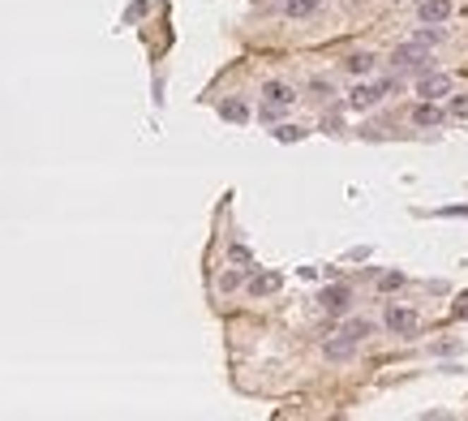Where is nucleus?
<instances>
[{
    "instance_id": "7",
    "label": "nucleus",
    "mask_w": 468,
    "mask_h": 421,
    "mask_svg": "<svg viewBox=\"0 0 468 421\" xmlns=\"http://www.w3.org/2000/svg\"><path fill=\"white\" fill-rule=\"evenodd\" d=\"M352 352H356V340H348L344 331H340L335 340H327V344H323V357H327V361H348Z\"/></svg>"
},
{
    "instance_id": "21",
    "label": "nucleus",
    "mask_w": 468,
    "mask_h": 421,
    "mask_svg": "<svg viewBox=\"0 0 468 421\" xmlns=\"http://www.w3.org/2000/svg\"><path fill=\"white\" fill-rule=\"evenodd\" d=\"M455 314H460V319H468V305H460V309H455Z\"/></svg>"
},
{
    "instance_id": "17",
    "label": "nucleus",
    "mask_w": 468,
    "mask_h": 421,
    "mask_svg": "<svg viewBox=\"0 0 468 421\" xmlns=\"http://www.w3.org/2000/svg\"><path fill=\"white\" fill-rule=\"evenodd\" d=\"M236 284H241V275H236V271H224V275H220V288H224V292H232Z\"/></svg>"
},
{
    "instance_id": "12",
    "label": "nucleus",
    "mask_w": 468,
    "mask_h": 421,
    "mask_svg": "<svg viewBox=\"0 0 468 421\" xmlns=\"http://www.w3.org/2000/svg\"><path fill=\"white\" fill-rule=\"evenodd\" d=\"M220 117H224V121H249V108H245L241 99H224V103H220Z\"/></svg>"
},
{
    "instance_id": "20",
    "label": "nucleus",
    "mask_w": 468,
    "mask_h": 421,
    "mask_svg": "<svg viewBox=\"0 0 468 421\" xmlns=\"http://www.w3.org/2000/svg\"><path fill=\"white\" fill-rule=\"evenodd\" d=\"M443 215H468V206H447Z\"/></svg>"
},
{
    "instance_id": "1",
    "label": "nucleus",
    "mask_w": 468,
    "mask_h": 421,
    "mask_svg": "<svg viewBox=\"0 0 468 421\" xmlns=\"http://www.w3.org/2000/svg\"><path fill=\"white\" fill-rule=\"evenodd\" d=\"M391 65H395V73H430L434 69V61H430V52H426V43H404V47H395V57H391Z\"/></svg>"
},
{
    "instance_id": "14",
    "label": "nucleus",
    "mask_w": 468,
    "mask_h": 421,
    "mask_svg": "<svg viewBox=\"0 0 468 421\" xmlns=\"http://www.w3.org/2000/svg\"><path fill=\"white\" fill-rule=\"evenodd\" d=\"M378 284H383V292H391V288H400V284H404V275H400V271H387Z\"/></svg>"
},
{
    "instance_id": "19",
    "label": "nucleus",
    "mask_w": 468,
    "mask_h": 421,
    "mask_svg": "<svg viewBox=\"0 0 468 421\" xmlns=\"http://www.w3.org/2000/svg\"><path fill=\"white\" fill-rule=\"evenodd\" d=\"M451 112H455V117H468V99H464V95L451 99Z\"/></svg>"
},
{
    "instance_id": "6",
    "label": "nucleus",
    "mask_w": 468,
    "mask_h": 421,
    "mask_svg": "<svg viewBox=\"0 0 468 421\" xmlns=\"http://www.w3.org/2000/svg\"><path fill=\"white\" fill-rule=\"evenodd\" d=\"M447 90H451V78H447V73H434V69L421 73V99H443Z\"/></svg>"
},
{
    "instance_id": "15",
    "label": "nucleus",
    "mask_w": 468,
    "mask_h": 421,
    "mask_svg": "<svg viewBox=\"0 0 468 421\" xmlns=\"http://www.w3.org/2000/svg\"><path fill=\"white\" fill-rule=\"evenodd\" d=\"M438 39H443V30H430V26H426V30H417V43H426V47H430V43H438Z\"/></svg>"
},
{
    "instance_id": "4",
    "label": "nucleus",
    "mask_w": 468,
    "mask_h": 421,
    "mask_svg": "<svg viewBox=\"0 0 468 421\" xmlns=\"http://www.w3.org/2000/svg\"><path fill=\"white\" fill-rule=\"evenodd\" d=\"M318 305H323L327 314H344V309L352 305V288H344V284H331V288H323Z\"/></svg>"
},
{
    "instance_id": "5",
    "label": "nucleus",
    "mask_w": 468,
    "mask_h": 421,
    "mask_svg": "<svg viewBox=\"0 0 468 421\" xmlns=\"http://www.w3.org/2000/svg\"><path fill=\"white\" fill-rule=\"evenodd\" d=\"M280 288H284V275H280V271H263V275L249 280V297H271V292H280Z\"/></svg>"
},
{
    "instance_id": "9",
    "label": "nucleus",
    "mask_w": 468,
    "mask_h": 421,
    "mask_svg": "<svg viewBox=\"0 0 468 421\" xmlns=\"http://www.w3.org/2000/svg\"><path fill=\"white\" fill-rule=\"evenodd\" d=\"M451 18V0H421V22L426 26H438Z\"/></svg>"
},
{
    "instance_id": "3",
    "label": "nucleus",
    "mask_w": 468,
    "mask_h": 421,
    "mask_svg": "<svg viewBox=\"0 0 468 421\" xmlns=\"http://www.w3.org/2000/svg\"><path fill=\"white\" fill-rule=\"evenodd\" d=\"M292 103H296V90H292L288 82H267V103H263V112H267V117L292 108Z\"/></svg>"
},
{
    "instance_id": "8",
    "label": "nucleus",
    "mask_w": 468,
    "mask_h": 421,
    "mask_svg": "<svg viewBox=\"0 0 468 421\" xmlns=\"http://www.w3.org/2000/svg\"><path fill=\"white\" fill-rule=\"evenodd\" d=\"M284 18H292V22H301V18H314L318 9H323V0H284Z\"/></svg>"
},
{
    "instance_id": "16",
    "label": "nucleus",
    "mask_w": 468,
    "mask_h": 421,
    "mask_svg": "<svg viewBox=\"0 0 468 421\" xmlns=\"http://www.w3.org/2000/svg\"><path fill=\"white\" fill-rule=\"evenodd\" d=\"M305 129H296V125H284V129H275V138H284V142H296Z\"/></svg>"
},
{
    "instance_id": "13",
    "label": "nucleus",
    "mask_w": 468,
    "mask_h": 421,
    "mask_svg": "<svg viewBox=\"0 0 468 421\" xmlns=\"http://www.w3.org/2000/svg\"><path fill=\"white\" fill-rule=\"evenodd\" d=\"M344 336L361 344V340H366V336H374V323H366V319H352V323H344Z\"/></svg>"
},
{
    "instance_id": "2",
    "label": "nucleus",
    "mask_w": 468,
    "mask_h": 421,
    "mask_svg": "<svg viewBox=\"0 0 468 421\" xmlns=\"http://www.w3.org/2000/svg\"><path fill=\"white\" fill-rule=\"evenodd\" d=\"M383 323H387V331H395V336H412V331L421 327V314H417V309H400V305H391Z\"/></svg>"
},
{
    "instance_id": "11",
    "label": "nucleus",
    "mask_w": 468,
    "mask_h": 421,
    "mask_svg": "<svg viewBox=\"0 0 468 421\" xmlns=\"http://www.w3.org/2000/svg\"><path fill=\"white\" fill-rule=\"evenodd\" d=\"M344 65H348V73H374L378 57H370V52H352V57H348Z\"/></svg>"
},
{
    "instance_id": "10",
    "label": "nucleus",
    "mask_w": 468,
    "mask_h": 421,
    "mask_svg": "<svg viewBox=\"0 0 468 421\" xmlns=\"http://www.w3.org/2000/svg\"><path fill=\"white\" fill-rule=\"evenodd\" d=\"M412 125H417V129H438V125H443V112L434 108V99H426L421 108L412 112Z\"/></svg>"
},
{
    "instance_id": "18",
    "label": "nucleus",
    "mask_w": 468,
    "mask_h": 421,
    "mask_svg": "<svg viewBox=\"0 0 468 421\" xmlns=\"http://www.w3.org/2000/svg\"><path fill=\"white\" fill-rule=\"evenodd\" d=\"M228 254H232V262H245V267H249V262H253V258H249V249H245V245H232V249H228Z\"/></svg>"
}]
</instances>
